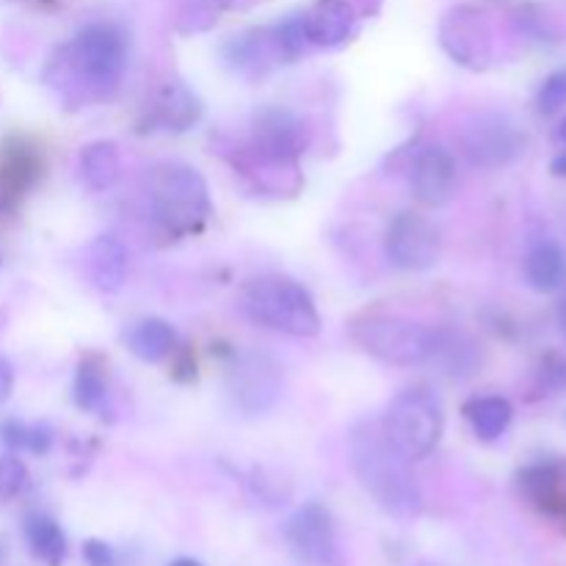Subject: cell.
<instances>
[{"mask_svg": "<svg viewBox=\"0 0 566 566\" xmlns=\"http://www.w3.org/2000/svg\"><path fill=\"white\" fill-rule=\"evenodd\" d=\"M127 66V36L111 22H92L48 61L44 81L64 97L92 103L119 88Z\"/></svg>", "mask_w": 566, "mask_h": 566, "instance_id": "1", "label": "cell"}, {"mask_svg": "<svg viewBox=\"0 0 566 566\" xmlns=\"http://www.w3.org/2000/svg\"><path fill=\"white\" fill-rule=\"evenodd\" d=\"M352 464L368 495L385 512L398 517H412L420 512V490L415 484L412 462L392 448L379 423L363 420L352 429Z\"/></svg>", "mask_w": 566, "mask_h": 566, "instance_id": "2", "label": "cell"}, {"mask_svg": "<svg viewBox=\"0 0 566 566\" xmlns=\"http://www.w3.org/2000/svg\"><path fill=\"white\" fill-rule=\"evenodd\" d=\"M307 147L310 127L302 116L291 108H263L252 122L247 171L263 191L282 193L285 177H296L298 158L307 153Z\"/></svg>", "mask_w": 566, "mask_h": 566, "instance_id": "3", "label": "cell"}, {"mask_svg": "<svg viewBox=\"0 0 566 566\" xmlns=\"http://www.w3.org/2000/svg\"><path fill=\"white\" fill-rule=\"evenodd\" d=\"M144 193H147L149 216L171 238L199 235L213 213L208 182L193 166H153L144 182Z\"/></svg>", "mask_w": 566, "mask_h": 566, "instance_id": "4", "label": "cell"}, {"mask_svg": "<svg viewBox=\"0 0 566 566\" xmlns=\"http://www.w3.org/2000/svg\"><path fill=\"white\" fill-rule=\"evenodd\" d=\"M348 335L365 354L398 368L429 365L437 346V326H426L407 315L385 313V310H365L354 315Z\"/></svg>", "mask_w": 566, "mask_h": 566, "instance_id": "5", "label": "cell"}, {"mask_svg": "<svg viewBox=\"0 0 566 566\" xmlns=\"http://www.w3.org/2000/svg\"><path fill=\"white\" fill-rule=\"evenodd\" d=\"M241 310L249 321L291 337H315L321 313L313 293L287 276H260L241 293Z\"/></svg>", "mask_w": 566, "mask_h": 566, "instance_id": "6", "label": "cell"}, {"mask_svg": "<svg viewBox=\"0 0 566 566\" xmlns=\"http://www.w3.org/2000/svg\"><path fill=\"white\" fill-rule=\"evenodd\" d=\"M379 426L392 448L415 464L440 446L442 431H446V412H442L440 398L429 387L418 385L407 387L392 398Z\"/></svg>", "mask_w": 566, "mask_h": 566, "instance_id": "7", "label": "cell"}, {"mask_svg": "<svg viewBox=\"0 0 566 566\" xmlns=\"http://www.w3.org/2000/svg\"><path fill=\"white\" fill-rule=\"evenodd\" d=\"M304 48H310V44L304 39L302 22L296 17V20L285 22V25L263 28V31H252L232 39L227 44L224 55L238 72L263 75V72L274 70V66L298 59L304 53Z\"/></svg>", "mask_w": 566, "mask_h": 566, "instance_id": "8", "label": "cell"}, {"mask_svg": "<svg viewBox=\"0 0 566 566\" xmlns=\"http://www.w3.org/2000/svg\"><path fill=\"white\" fill-rule=\"evenodd\" d=\"M227 390L241 412H269L282 392L280 365L263 352H232L227 365Z\"/></svg>", "mask_w": 566, "mask_h": 566, "instance_id": "9", "label": "cell"}, {"mask_svg": "<svg viewBox=\"0 0 566 566\" xmlns=\"http://www.w3.org/2000/svg\"><path fill=\"white\" fill-rule=\"evenodd\" d=\"M440 230L426 216L403 210L387 224L385 254L396 269L426 271L440 260Z\"/></svg>", "mask_w": 566, "mask_h": 566, "instance_id": "10", "label": "cell"}, {"mask_svg": "<svg viewBox=\"0 0 566 566\" xmlns=\"http://www.w3.org/2000/svg\"><path fill=\"white\" fill-rule=\"evenodd\" d=\"M464 155L479 169H501L520 158L525 138L514 122L501 114H481L468 125L462 136Z\"/></svg>", "mask_w": 566, "mask_h": 566, "instance_id": "11", "label": "cell"}, {"mask_svg": "<svg viewBox=\"0 0 566 566\" xmlns=\"http://www.w3.org/2000/svg\"><path fill=\"white\" fill-rule=\"evenodd\" d=\"M44 175V155L33 138L9 136L0 147V208L6 213L20 208Z\"/></svg>", "mask_w": 566, "mask_h": 566, "instance_id": "12", "label": "cell"}, {"mask_svg": "<svg viewBox=\"0 0 566 566\" xmlns=\"http://www.w3.org/2000/svg\"><path fill=\"white\" fill-rule=\"evenodd\" d=\"M440 42L457 64L468 70H486L492 61V31L484 14L475 9H453L440 25Z\"/></svg>", "mask_w": 566, "mask_h": 566, "instance_id": "13", "label": "cell"}, {"mask_svg": "<svg viewBox=\"0 0 566 566\" xmlns=\"http://www.w3.org/2000/svg\"><path fill=\"white\" fill-rule=\"evenodd\" d=\"M285 539L302 562L329 566L337 558L335 520L321 503H304L285 525Z\"/></svg>", "mask_w": 566, "mask_h": 566, "instance_id": "14", "label": "cell"}, {"mask_svg": "<svg viewBox=\"0 0 566 566\" xmlns=\"http://www.w3.org/2000/svg\"><path fill=\"white\" fill-rule=\"evenodd\" d=\"M457 158L446 147H423L412 164V193L426 208H442L457 191Z\"/></svg>", "mask_w": 566, "mask_h": 566, "instance_id": "15", "label": "cell"}, {"mask_svg": "<svg viewBox=\"0 0 566 566\" xmlns=\"http://www.w3.org/2000/svg\"><path fill=\"white\" fill-rule=\"evenodd\" d=\"M525 501L545 517L566 523V462H534L517 473Z\"/></svg>", "mask_w": 566, "mask_h": 566, "instance_id": "16", "label": "cell"}, {"mask_svg": "<svg viewBox=\"0 0 566 566\" xmlns=\"http://www.w3.org/2000/svg\"><path fill=\"white\" fill-rule=\"evenodd\" d=\"M202 99L180 81H169L147 105V130L186 133L202 119Z\"/></svg>", "mask_w": 566, "mask_h": 566, "instance_id": "17", "label": "cell"}, {"mask_svg": "<svg viewBox=\"0 0 566 566\" xmlns=\"http://www.w3.org/2000/svg\"><path fill=\"white\" fill-rule=\"evenodd\" d=\"M298 22L310 48H337L354 33L357 11L348 0H315Z\"/></svg>", "mask_w": 566, "mask_h": 566, "instance_id": "18", "label": "cell"}, {"mask_svg": "<svg viewBox=\"0 0 566 566\" xmlns=\"http://www.w3.org/2000/svg\"><path fill=\"white\" fill-rule=\"evenodd\" d=\"M86 274L103 293H116L125 285L127 252L116 238L99 235L86 249Z\"/></svg>", "mask_w": 566, "mask_h": 566, "instance_id": "19", "label": "cell"}, {"mask_svg": "<svg viewBox=\"0 0 566 566\" xmlns=\"http://www.w3.org/2000/svg\"><path fill=\"white\" fill-rule=\"evenodd\" d=\"M127 348L136 359L147 365H158L164 359L175 357L177 352V332L169 321L164 318H142L133 324L125 335Z\"/></svg>", "mask_w": 566, "mask_h": 566, "instance_id": "20", "label": "cell"}, {"mask_svg": "<svg viewBox=\"0 0 566 566\" xmlns=\"http://www.w3.org/2000/svg\"><path fill=\"white\" fill-rule=\"evenodd\" d=\"M72 398H75V407L81 412L99 415V418H105V412H111L108 374H105V363L99 354H86L77 363Z\"/></svg>", "mask_w": 566, "mask_h": 566, "instance_id": "21", "label": "cell"}, {"mask_svg": "<svg viewBox=\"0 0 566 566\" xmlns=\"http://www.w3.org/2000/svg\"><path fill=\"white\" fill-rule=\"evenodd\" d=\"M479 348L468 335L448 329V326H437V346L429 365H434L440 374L462 379L479 368Z\"/></svg>", "mask_w": 566, "mask_h": 566, "instance_id": "22", "label": "cell"}, {"mask_svg": "<svg viewBox=\"0 0 566 566\" xmlns=\"http://www.w3.org/2000/svg\"><path fill=\"white\" fill-rule=\"evenodd\" d=\"M464 418L481 442L501 440L514 420V407L503 396H475L464 403Z\"/></svg>", "mask_w": 566, "mask_h": 566, "instance_id": "23", "label": "cell"}, {"mask_svg": "<svg viewBox=\"0 0 566 566\" xmlns=\"http://www.w3.org/2000/svg\"><path fill=\"white\" fill-rule=\"evenodd\" d=\"M525 280L534 291L556 293L566 285V252L556 241H542L525 258Z\"/></svg>", "mask_w": 566, "mask_h": 566, "instance_id": "24", "label": "cell"}, {"mask_svg": "<svg viewBox=\"0 0 566 566\" xmlns=\"http://www.w3.org/2000/svg\"><path fill=\"white\" fill-rule=\"evenodd\" d=\"M77 171L88 191H108L119 180L122 160L119 149L114 142H92L81 149L77 158Z\"/></svg>", "mask_w": 566, "mask_h": 566, "instance_id": "25", "label": "cell"}, {"mask_svg": "<svg viewBox=\"0 0 566 566\" xmlns=\"http://www.w3.org/2000/svg\"><path fill=\"white\" fill-rule=\"evenodd\" d=\"M25 539L33 558H39L44 566H61L66 562V536L61 525L48 514H28Z\"/></svg>", "mask_w": 566, "mask_h": 566, "instance_id": "26", "label": "cell"}, {"mask_svg": "<svg viewBox=\"0 0 566 566\" xmlns=\"http://www.w3.org/2000/svg\"><path fill=\"white\" fill-rule=\"evenodd\" d=\"M53 429L48 423H25V420L6 418L0 420V446L11 453H44L53 448Z\"/></svg>", "mask_w": 566, "mask_h": 566, "instance_id": "27", "label": "cell"}, {"mask_svg": "<svg viewBox=\"0 0 566 566\" xmlns=\"http://www.w3.org/2000/svg\"><path fill=\"white\" fill-rule=\"evenodd\" d=\"M28 486V468L20 457H0V503L14 501Z\"/></svg>", "mask_w": 566, "mask_h": 566, "instance_id": "28", "label": "cell"}, {"mask_svg": "<svg viewBox=\"0 0 566 566\" xmlns=\"http://www.w3.org/2000/svg\"><path fill=\"white\" fill-rule=\"evenodd\" d=\"M536 108L545 116H556L558 111L566 108V66L553 72L545 83H542L539 94H536Z\"/></svg>", "mask_w": 566, "mask_h": 566, "instance_id": "29", "label": "cell"}, {"mask_svg": "<svg viewBox=\"0 0 566 566\" xmlns=\"http://www.w3.org/2000/svg\"><path fill=\"white\" fill-rule=\"evenodd\" d=\"M539 381L545 385V390H564L566 387V359L558 354L542 359L539 365Z\"/></svg>", "mask_w": 566, "mask_h": 566, "instance_id": "30", "label": "cell"}, {"mask_svg": "<svg viewBox=\"0 0 566 566\" xmlns=\"http://www.w3.org/2000/svg\"><path fill=\"white\" fill-rule=\"evenodd\" d=\"M83 558H86L88 566H114L116 564V553L114 547L105 545L99 539H88L83 545Z\"/></svg>", "mask_w": 566, "mask_h": 566, "instance_id": "31", "label": "cell"}, {"mask_svg": "<svg viewBox=\"0 0 566 566\" xmlns=\"http://www.w3.org/2000/svg\"><path fill=\"white\" fill-rule=\"evenodd\" d=\"M11 390H14V368H11L9 359L0 354V407L9 401Z\"/></svg>", "mask_w": 566, "mask_h": 566, "instance_id": "32", "label": "cell"}, {"mask_svg": "<svg viewBox=\"0 0 566 566\" xmlns=\"http://www.w3.org/2000/svg\"><path fill=\"white\" fill-rule=\"evenodd\" d=\"M551 169H553V175H556V177H566V149H564V153H558L556 158H553Z\"/></svg>", "mask_w": 566, "mask_h": 566, "instance_id": "33", "label": "cell"}, {"mask_svg": "<svg viewBox=\"0 0 566 566\" xmlns=\"http://www.w3.org/2000/svg\"><path fill=\"white\" fill-rule=\"evenodd\" d=\"M558 326H562V332L566 335V296L558 302Z\"/></svg>", "mask_w": 566, "mask_h": 566, "instance_id": "34", "label": "cell"}, {"mask_svg": "<svg viewBox=\"0 0 566 566\" xmlns=\"http://www.w3.org/2000/svg\"><path fill=\"white\" fill-rule=\"evenodd\" d=\"M169 566H202V564L193 562V558H177V562H171Z\"/></svg>", "mask_w": 566, "mask_h": 566, "instance_id": "35", "label": "cell"}, {"mask_svg": "<svg viewBox=\"0 0 566 566\" xmlns=\"http://www.w3.org/2000/svg\"><path fill=\"white\" fill-rule=\"evenodd\" d=\"M558 142H562L566 147V119L562 122V125H558Z\"/></svg>", "mask_w": 566, "mask_h": 566, "instance_id": "36", "label": "cell"}, {"mask_svg": "<svg viewBox=\"0 0 566 566\" xmlns=\"http://www.w3.org/2000/svg\"><path fill=\"white\" fill-rule=\"evenodd\" d=\"M3 553H6V551H3V545H0V562H3Z\"/></svg>", "mask_w": 566, "mask_h": 566, "instance_id": "37", "label": "cell"}]
</instances>
